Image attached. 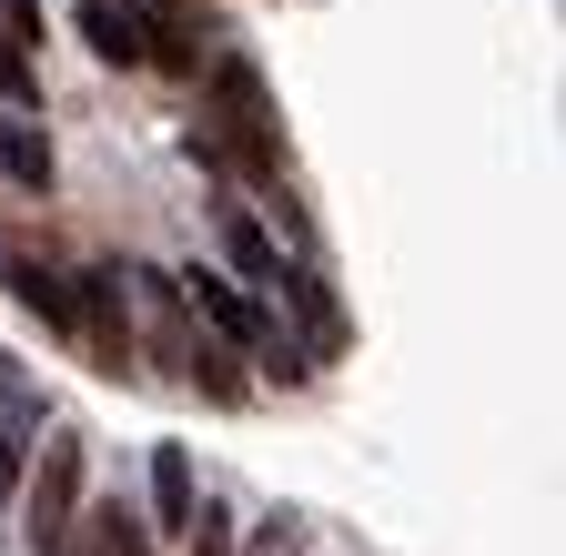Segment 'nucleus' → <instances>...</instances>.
Returning a JSON list of instances; mask_svg holds the SVG:
<instances>
[{"instance_id":"nucleus-1","label":"nucleus","mask_w":566,"mask_h":556,"mask_svg":"<svg viewBox=\"0 0 566 556\" xmlns=\"http://www.w3.org/2000/svg\"><path fill=\"white\" fill-rule=\"evenodd\" d=\"M192 153L233 182H273L283 172V122H273V92L243 51H223L202 72V122H192Z\"/></svg>"},{"instance_id":"nucleus-2","label":"nucleus","mask_w":566,"mask_h":556,"mask_svg":"<svg viewBox=\"0 0 566 556\" xmlns=\"http://www.w3.org/2000/svg\"><path fill=\"white\" fill-rule=\"evenodd\" d=\"M172 284H182L192 324H202V334H223V344H233L243 365H273L283 385L304 375V344L283 334V314H273V304H263L253 284H233V273H202V263H192V273H172Z\"/></svg>"},{"instance_id":"nucleus-3","label":"nucleus","mask_w":566,"mask_h":556,"mask_svg":"<svg viewBox=\"0 0 566 556\" xmlns=\"http://www.w3.org/2000/svg\"><path fill=\"white\" fill-rule=\"evenodd\" d=\"M71 344H82L102 375H132V304H122V263L71 273Z\"/></svg>"},{"instance_id":"nucleus-4","label":"nucleus","mask_w":566,"mask_h":556,"mask_svg":"<svg viewBox=\"0 0 566 556\" xmlns=\"http://www.w3.org/2000/svg\"><path fill=\"white\" fill-rule=\"evenodd\" d=\"M71 516H82V445L51 436V445H41V475H21V536H31L41 556H61Z\"/></svg>"},{"instance_id":"nucleus-5","label":"nucleus","mask_w":566,"mask_h":556,"mask_svg":"<svg viewBox=\"0 0 566 556\" xmlns=\"http://www.w3.org/2000/svg\"><path fill=\"white\" fill-rule=\"evenodd\" d=\"M31 436H41V385L21 365H0V506H11L21 475H31Z\"/></svg>"},{"instance_id":"nucleus-6","label":"nucleus","mask_w":566,"mask_h":556,"mask_svg":"<svg viewBox=\"0 0 566 556\" xmlns=\"http://www.w3.org/2000/svg\"><path fill=\"white\" fill-rule=\"evenodd\" d=\"M0 273H11V294H21L51 334H71V273H61V263H41V253H0Z\"/></svg>"},{"instance_id":"nucleus-7","label":"nucleus","mask_w":566,"mask_h":556,"mask_svg":"<svg viewBox=\"0 0 566 556\" xmlns=\"http://www.w3.org/2000/svg\"><path fill=\"white\" fill-rule=\"evenodd\" d=\"M182 385H192V395H212V405H243V395H253V375H243V355H233L223 334H192Z\"/></svg>"},{"instance_id":"nucleus-8","label":"nucleus","mask_w":566,"mask_h":556,"mask_svg":"<svg viewBox=\"0 0 566 556\" xmlns=\"http://www.w3.org/2000/svg\"><path fill=\"white\" fill-rule=\"evenodd\" d=\"M223 253L243 263V284H253V294H273V273H283V253H273V233H263V223L243 213V202H223Z\"/></svg>"},{"instance_id":"nucleus-9","label":"nucleus","mask_w":566,"mask_h":556,"mask_svg":"<svg viewBox=\"0 0 566 556\" xmlns=\"http://www.w3.org/2000/svg\"><path fill=\"white\" fill-rule=\"evenodd\" d=\"M0 182H21V192L51 182V143H41V122H31V112L0 122Z\"/></svg>"},{"instance_id":"nucleus-10","label":"nucleus","mask_w":566,"mask_h":556,"mask_svg":"<svg viewBox=\"0 0 566 556\" xmlns=\"http://www.w3.org/2000/svg\"><path fill=\"white\" fill-rule=\"evenodd\" d=\"M192 455L182 445H153V516H163V536H182V516H192Z\"/></svg>"},{"instance_id":"nucleus-11","label":"nucleus","mask_w":566,"mask_h":556,"mask_svg":"<svg viewBox=\"0 0 566 556\" xmlns=\"http://www.w3.org/2000/svg\"><path fill=\"white\" fill-rule=\"evenodd\" d=\"M82 41L102 61H142V11H122V0H82Z\"/></svg>"},{"instance_id":"nucleus-12","label":"nucleus","mask_w":566,"mask_h":556,"mask_svg":"<svg viewBox=\"0 0 566 556\" xmlns=\"http://www.w3.org/2000/svg\"><path fill=\"white\" fill-rule=\"evenodd\" d=\"M273 294H294V314L314 324V355H334V344H344V314L324 304V284H314V273H273Z\"/></svg>"},{"instance_id":"nucleus-13","label":"nucleus","mask_w":566,"mask_h":556,"mask_svg":"<svg viewBox=\"0 0 566 556\" xmlns=\"http://www.w3.org/2000/svg\"><path fill=\"white\" fill-rule=\"evenodd\" d=\"M182 546H192V556H233V546H243V536H233V506H223V496H192Z\"/></svg>"},{"instance_id":"nucleus-14","label":"nucleus","mask_w":566,"mask_h":556,"mask_svg":"<svg viewBox=\"0 0 566 556\" xmlns=\"http://www.w3.org/2000/svg\"><path fill=\"white\" fill-rule=\"evenodd\" d=\"M233 556H304V526H294V516H263L253 546H233Z\"/></svg>"},{"instance_id":"nucleus-15","label":"nucleus","mask_w":566,"mask_h":556,"mask_svg":"<svg viewBox=\"0 0 566 556\" xmlns=\"http://www.w3.org/2000/svg\"><path fill=\"white\" fill-rule=\"evenodd\" d=\"M0 102H41V82H31V61H21V41H0Z\"/></svg>"},{"instance_id":"nucleus-16","label":"nucleus","mask_w":566,"mask_h":556,"mask_svg":"<svg viewBox=\"0 0 566 556\" xmlns=\"http://www.w3.org/2000/svg\"><path fill=\"white\" fill-rule=\"evenodd\" d=\"M102 536H112V506H82L71 536H61V556H102Z\"/></svg>"},{"instance_id":"nucleus-17","label":"nucleus","mask_w":566,"mask_h":556,"mask_svg":"<svg viewBox=\"0 0 566 556\" xmlns=\"http://www.w3.org/2000/svg\"><path fill=\"white\" fill-rule=\"evenodd\" d=\"M0 41H21V51H41V0H0Z\"/></svg>"},{"instance_id":"nucleus-18","label":"nucleus","mask_w":566,"mask_h":556,"mask_svg":"<svg viewBox=\"0 0 566 556\" xmlns=\"http://www.w3.org/2000/svg\"><path fill=\"white\" fill-rule=\"evenodd\" d=\"M102 556H153V536H142V516H132V506H112V536H102Z\"/></svg>"}]
</instances>
